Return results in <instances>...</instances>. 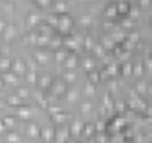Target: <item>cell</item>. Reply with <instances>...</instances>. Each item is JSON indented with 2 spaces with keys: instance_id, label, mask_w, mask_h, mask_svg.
<instances>
[{
  "instance_id": "6da1fadb",
  "label": "cell",
  "mask_w": 152,
  "mask_h": 143,
  "mask_svg": "<svg viewBox=\"0 0 152 143\" xmlns=\"http://www.w3.org/2000/svg\"><path fill=\"white\" fill-rule=\"evenodd\" d=\"M57 28H58L62 34H69V32L73 30V20H71V16H69L67 12H64V14H60V16H58Z\"/></svg>"
},
{
  "instance_id": "7a4b0ae2",
  "label": "cell",
  "mask_w": 152,
  "mask_h": 143,
  "mask_svg": "<svg viewBox=\"0 0 152 143\" xmlns=\"http://www.w3.org/2000/svg\"><path fill=\"white\" fill-rule=\"evenodd\" d=\"M94 134H96V129H94V124H83V129H81V138H85V140H92L94 138Z\"/></svg>"
},
{
  "instance_id": "3957f363",
  "label": "cell",
  "mask_w": 152,
  "mask_h": 143,
  "mask_svg": "<svg viewBox=\"0 0 152 143\" xmlns=\"http://www.w3.org/2000/svg\"><path fill=\"white\" fill-rule=\"evenodd\" d=\"M69 138H71L69 127H60V129L57 131V140H58V143H67Z\"/></svg>"
},
{
  "instance_id": "277c9868",
  "label": "cell",
  "mask_w": 152,
  "mask_h": 143,
  "mask_svg": "<svg viewBox=\"0 0 152 143\" xmlns=\"http://www.w3.org/2000/svg\"><path fill=\"white\" fill-rule=\"evenodd\" d=\"M78 64H80V60H78V57L76 55H67L66 57V60H64V67L66 69H69V71H73L78 67Z\"/></svg>"
},
{
  "instance_id": "5b68a950",
  "label": "cell",
  "mask_w": 152,
  "mask_h": 143,
  "mask_svg": "<svg viewBox=\"0 0 152 143\" xmlns=\"http://www.w3.org/2000/svg\"><path fill=\"white\" fill-rule=\"evenodd\" d=\"M83 124L85 122H81V120H73V124H71V127H69V131H71V134L75 136V138H80V134H81V129H83Z\"/></svg>"
},
{
  "instance_id": "8992f818",
  "label": "cell",
  "mask_w": 152,
  "mask_h": 143,
  "mask_svg": "<svg viewBox=\"0 0 152 143\" xmlns=\"http://www.w3.org/2000/svg\"><path fill=\"white\" fill-rule=\"evenodd\" d=\"M104 14L108 20H115L118 16V11H117V4H108L106 9H104Z\"/></svg>"
},
{
  "instance_id": "52a82bcc",
  "label": "cell",
  "mask_w": 152,
  "mask_h": 143,
  "mask_svg": "<svg viewBox=\"0 0 152 143\" xmlns=\"http://www.w3.org/2000/svg\"><path fill=\"white\" fill-rule=\"evenodd\" d=\"M87 76H88V81H90V83H94V85L101 81V71H97V69L88 71V72H87Z\"/></svg>"
},
{
  "instance_id": "ba28073f",
  "label": "cell",
  "mask_w": 152,
  "mask_h": 143,
  "mask_svg": "<svg viewBox=\"0 0 152 143\" xmlns=\"http://www.w3.org/2000/svg\"><path fill=\"white\" fill-rule=\"evenodd\" d=\"M118 66H117V64H108V66H106V71L103 72V74H101V76H104V78H106V76H115V74H118Z\"/></svg>"
},
{
  "instance_id": "9c48e42d",
  "label": "cell",
  "mask_w": 152,
  "mask_h": 143,
  "mask_svg": "<svg viewBox=\"0 0 152 143\" xmlns=\"http://www.w3.org/2000/svg\"><path fill=\"white\" fill-rule=\"evenodd\" d=\"M41 136L44 138V142H51V140H53V136H55V131H53L51 127H46V129H42V131H41Z\"/></svg>"
},
{
  "instance_id": "30bf717a",
  "label": "cell",
  "mask_w": 152,
  "mask_h": 143,
  "mask_svg": "<svg viewBox=\"0 0 152 143\" xmlns=\"http://www.w3.org/2000/svg\"><path fill=\"white\" fill-rule=\"evenodd\" d=\"M129 7H131V5H129V2H126V0L117 4V11H118V14H127V12H129Z\"/></svg>"
},
{
  "instance_id": "8fae6325",
  "label": "cell",
  "mask_w": 152,
  "mask_h": 143,
  "mask_svg": "<svg viewBox=\"0 0 152 143\" xmlns=\"http://www.w3.org/2000/svg\"><path fill=\"white\" fill-rule=\"evenodd\" d=\"M81 66H83V69H85L87 72L92 71V69H96V64H94L92 58H83V60H81Z\"/></svg>"
},
{
  "instance_id": "7c38bea8",
  "label": "cell",
  "mask_w": 152,
  "mask_h": 143,
  "mask_svg": "<svg viewBox=\"0 0 152 143\" xmlns=\"http://www.w3.org/2000/svg\"><path fill=\"white\" fill-rule=\"evenodd\" d=\"M120 69H122V76H131V74H133V64H129V62H126V64H122V67H120Z\"/></svg>"
},
{
  "instance_id": "4fadbf2b",
  "label": "cell",
  "mask_w": 152,
  "mask_h": 143,
  "mask_svg": "<svg viewBox=\"0 0 152 143\" xmlns=\"http://www.w3.org/2000/svg\"><path fill=\"white\" fill-rule=\"evenodd\" d=\"M78 99H80V90H78V88L67 92V101H69V103H76Z\"/></svg>"
},
{
  "instance_id": "5bb4252c",
  "label": "cell",
  "mask_w": 152,
  "mask_h": 143,
  "mask_svg": "<svg viewBox=\"0 0 152 143\" xmlns=\"http://www.w3.org/2000/svg\"><path fill=\"white\" fill-rule=\"evenodd\" d=\"M92 51H94L97 57H104V55H106V50L103 48V44H94V46H92Z\"/></svg>"
},
{
  "instance_id": "9a60e30c",
  "label": "cell",
  "mask_w": 152,
  "mask_h": 143,
  "mask_svg": "<svg viewBox=\"0 0 152 143\" xmlns=\"http://www.w3.org/2000/svg\"><path fill=\"white\" fill-rule=\"evenodd\" d=\"M51 117H53V120H55L57 124H64V122L67 120V115L62 113V111H58V113H55V115H51Z\"/></svg>"
},
{
  "instance_id": "2e32d148",
  "label": "cell",
  "mask_w": 152,
  "mask_h": 143,
  "mask_svg": "<svg viewBox=\"0 0 152 143\" xmlns=\"http://www.w3.org/2000/svg\"><path fill=\"white\" fill-rule=\"evenodd\" d=\"M83 92H85V96H87V97L94 96V94H96V87H94V83H90V81H88V83L85 85V90H83Z\"/></svg>"
},
{
  "instance_id": "e0dca14e",
  "label": "cell",
  "mask_w": 152,
  "mask_h": 143,
  "mask_svg": "<svg viewBox=\"0 0 152 143\" xmlns=\"http://www.w3.org/2000/svg\"><path fill=\"white\" fill-rule=\"evenodd\" d=\"M147 90H149V85H147L145 81H138V85H136V92L142 96V94H145Z\"/></svg>"
},
{
  "instance_id": "ac0fdd59",
  "label": "cell",
  "mask_w": 152,
  "mask_h": 143,
  "mask_svg": "<svg viewBox=\"0 0 152 143\" xmlns=\"http://www.w3.org/2000/svg\"><path fill=\"white\" fill-rule=\"evenodd\" d=\"M94 129H96V133H104V131H106V124H104V120H97V122L94 124Z\"/></svg>"
},
{
  "instance_id": "d6986e66",
  "label": "cell",
  "mask_w": 152,
  "mask_h": 143,
  "mask_svg": "<svg viewBox=\"0 0 152 143\" xmlns=\"http://www.w3.org/2000/svg\"><path fill=\"white\" fill-rule=\"evenodd\" d=\"M81 42H83V48H85V50H92V46L96 44L92 37H83V41H81Z\"/></svg>"
},
{
  "instance_id": "ffe728a7",
  "label": "cell",
  "mask_w": 152,
  "mask_h": 143,
  "mask_svg": "<svg viewBox=\"0 0 152 143\" xmlns=\"http://www.w3.org/2000/svg\"><path fill=\"white\" fill-rule=\"evenodd\" d=\"M103 48H104V50H115L113 41H112L110 37H104V39H103Z\"/></svg>"
},
{
  "instance_id": "44dd1931",
  "label": "cell",
  "mask_w": 152,
  "mask_h": 143,
  "mask_svg": "<svg viewBox=\"0 0 152 143\" xmlns=\"http://www.w3.org/2000/svg\"><path fill=\"white\" fill-rule=\"evenodd\" d=\"M64 81H67V83H75V81H76V74H75V71L66 72V76H64Z\"/></svg>"
},
{
  "instance_id": "7402d4cb",
  "label": "cell",
  "mask_w": 152,
  "mask_h": 143,
  "mask_svg": "<svg viewBox=\"0 0 152 143\" xmlns=\"http://www.w3.org/2000/svg\"><path fill=\"white\" fill-rule=\"evenodd\" d=\"M133 74H134V76H142V74H143V64L133 66Z\"/></svg>"
},
{
  "instance_id": "603a6c76",
  "label": "cell",
  "mask_w": 152,
  "mask_h": 143,
  "mask_svg": "<svg viewBox=\"0 0 152 143\" xmlns=\"http://www.w3.org/2000/svg\"><path fill=\"white\" fill-rule=\"evenodd\" d=\"M53 92H55V94H64V92H66V85H64V83H57V85L53 87Z\"/></svg>"
},
{
  "instance_id": "cb8c5ba5",
  "label": "cell",
  "mask_w": 152,
  "mask_h": 143,
  "mask_svg": "<svg viewBox=\"0 0 152 143\" xmlns=\"http://www.w3.org/2000/svg\"><path fill=\"white\" fill-rule=\"evenodd\" d=\"M115 111H118V113H124V111H126V103L118 101V103L115 104Z\"/></svg>"
},
{
  "instance_id": "d4e9b609",
  "label": "cell",
  "mask_w": 152,
  "mask_h": 143,
  "mask_svg": "<svg viewBox=\"0 0 152 143\" xmlns=\"http://www.w3.org/2000/svg\"><path fill=\"white\" fill-rule=\"evenodd\" d=\"M90 111H92V104H90V103H83V104H81V113L87 115V113H90Z\"/></svg>"
},
{
  "instance_id": "484cf974",
  "label": "cell",
  "mask_w": 152,
  "mask_h": 143,
  "mask_svg": "<svg viewBox=\"0 0 152 143\" xmlns=\"http://www.w3.org/2000/svg\"><path fill=\"white\" fill-rule=\"evenodd\" d=\"M138 14H140V11H138L136 7H129V12H127V16H131V18H138Z\"/></svg>"
},
{
  "instance_id": "4316f807",
  "label": "cell",
  "mask_w": 152,
  "mask_h": 143,
  "mask_svg": "<svg viewBox=\"0 0 152 143\" xmlns=\"http://www.w3.org/2000/svg\"><path fill=\"white\" fill-rule=\"evenodd\" d=\"M57 11H60V12L64 14V12L67 11V5H66L64 2H58V4H57Z\"/></svg>"
},
{
  "instance_id": "83f0119b",
  "label": "cell",
  "mask_w": 152,
  "mask_h": 143,
  "mask_svg": "<svg viewBox=\"0 0 152 143\" xmlns=\"http://www.w3.org/2000/svg\"><path fill=\"white\" fill-rule=\"evenodd\" d=\"M66 57H67V53H66V51H57V60H58V62H64V60H66Z\"/></svg>"
},
{
  "instance_id": "f1b7e54d",
  "label": "cell",
  "mask_w": 152,
  "mask_h": 143,
  "mask_svg": "<svg viewBox=\"0 0 152 143\" xmlns=\"http://www.w3.org/2000/svg\"><path fill=\"white\" fill-rule=\"evenodd\" d=\"M81 25H90L92 23V20H90V16H81Z\"/></svg>"
},
{
  "instance_id": "f546056e",
  "label": "cell",
  "mask_w": 152,
  "mask_h": 143,
  "mask_svg": "<svg viewBox=\"0 0 152 143\" xmlns=\"http://www.w3.org/2000/svg\"><path fill=\"white\" fill-rule=\"evenodd\" d=\"M50 81H51V80H50V76H44V78L41 80V85H42V87H48V85H50Z\"/></svg>"
},
{
  "instance_id": "4dcf8cb0",
  "label": "cell",
  "mask_w": 152,
  "mask_h": 143,
  "mask_svg": "<svg viewBox=\"0 0 152 143\" xmlns=\"http://www.w3.org/2000/svg\"><path fill=\"white\" fill-rule=\"evenodd\" d=\"M37 60H39V62H46V60H48L46 53H37Z\"/></svg>"
},
{
  "instance_id": "1f68e13d",
  "label": "cell",
  "mask_w": 152,
  "mask_h": 143,
  "mask_svg": "<svg viewBox=\"0 0 152 143\" xmlns=\"http://www.w3.org/2000/svg\"><path fill=\"white\" fill-rule=\"evenodd\" d=\"M28 133H30L32 136H37V127H36V125H32V127L28 129Z\"/></svg>"
},
{
  "instance_id": "d6a6232c",
  "label": "cell",
  "mask_w": 152,
  "mask_h": 143,
  "mask_svg": "<svg viewBox=\"0 0 152 143\" xmlns=\"http://www.w3.org/2000/svg\"><path fill=\"white\" fill-rule=\"evenodd\" d=\"M140 5L142 7H149L151 5V0H140Z\"/></svg>"
},
{
  "instance_id": "836d02e7",
  "label": "cell",
  "mask_w": 152,
  "mask_h": 143,
  "mask_svg": "<svg viewBox=\"0 0 152 143\" xmlns=\"http://www.w3.org/2000/svg\"><path fill=\"white\" fill-rule=\"evenodd\" d=\"M122 25H124L126 28H131V25H133V21H131V20H129V21H127V20H124V23H122Z\"/></svg>"
},
{
  "instance_id": "e575fe53",
  "label": "cell",
  "mask_w": 152,
  "mask_h": 143,
  "mask_svg": "<svg viewBox=\"0 0 152 143\" xmlns=\"http://www.w3.org/2000/svg\"><path fill=\"white\" fill-rule=\"evenodd\" d=\"M58 111H60V108H57V106L50 108V113H51V115H55V113H58Z\"/></svg>"
},
{
  "instance_id": "d590c367",
  "label": "cell",
  "mask_w": 152,
  "mask_h": 143,
  "mask_svg": "<svg viewBox=\"0 0 152 143\" xmlns=\"http://www.w3.org/2000/svg\"><path fill=\"white\" fill-rule=\"evenodd\" d=\"M48 42V37H39V44H46Z\"/></svg>"
},
{
  "instance_id": "8d00e7d4",
  "label": "cell",
  "mask_w": 152,
  "mask_h": 143,
  "mask_svg": "<svg viewBox=\"0 0 152 143\" xmlns=\"http://www.w3.org/2000/svg\"><path fill=\"white\" fill-rule=\"evenodd\" d=\"M39 2H41L42 5H48V4H50V0H39Z\"/></svg>"
},
{
  "instance_id": "74e56055",
  "label": "cell",
  "mask_w": 152,
  "mask_h": 143,
  "mask_svg": "<svg viewBox=\"0 0 152 143\" xmlns=\"http://www.w3.org/2000/svg\"><path fill=\"white\" fill-rule=\"evenodd\" d=\"M149 90H151V94H152V85H151V88H149Z\"/></svg>"
},
{
  "instance_id": "f35d334b",
  "label": "cell",
  "mask_w": 152,
  "mask_h": 143,
  "mask_svg": "<svg viewBox=\"0 0 152 143\" xmlns=\"http://www.w3.org/2000/svg\"><path fill=\"white\" fill-rule=\"evenodd\" d=\"M67 143H76V142H71V140H69V142H67Z\"/></svg>"
}]
</instances>
